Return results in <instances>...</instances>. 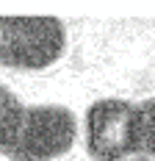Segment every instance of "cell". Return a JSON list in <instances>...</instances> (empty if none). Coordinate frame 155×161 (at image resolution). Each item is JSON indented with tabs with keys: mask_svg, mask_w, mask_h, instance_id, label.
<instances>
[{
	"mask_svg": "<svg viewBox=\"0 0 155 161\" xmlns=\"http://www.w3.org/2000/svg\"><path fill=\"white\" fill-rule=\"evenodd\" d=\"M86 150L94 161H122L139 153L136 103L100 100L86 111Z\"/></svg>",
	"mask_w": 155,
	"mask_h": 161,
	"instance_id": "3",
	"label": "cell"
},
{
	"mask_svg": "<svg viewBox=\"0 0 155 161\" xmlns=\"http://www.w3.org/2000/svg\"><path fill=\"white\" fill-rule=\"evenodd\" d=\"M22 103L11 95V89L0 86V153L6 156L17 139V125H19Z\"/></svg>",
	"mask_w": 155,
	"mask_h": 161,
	"instance_id": "4",
	"label": "cell"
},
{
	"mask_svg": "<svg viewBox=\"0 0 155 161\" xmlns=\"http://www.w3.org/2000/svg\"><path fill=\"white\" fill-rule=\"evenodd\" d=\"M78 122L64 106H22L11 161H53L75 145Z\"/></svg>",
	"mask_w": 155,
	"mask_h": 161,
	"instance_id": "2",
	"label": "cell"
},
{
	"mask_svg": "<svg viewBox=\"0 0 155 161\" xmlns=\"http://www.w3.org/2000/svg\"><path fill=\"white\" fill-rule=\"evenodd\" d=\"M136 130H139V153L155 158V97L136 103Z\"/></svg>",
	"mask_w": 155,
	"mask_h": 161,
	"instance_id": "5",
	"label": "cell"
},
{
	"mask_svg": "<svg viewBox=\"0 0 155 161\" xmlns=\"http://www.w3.org/2000/svg\"><path fill=\"white\" fill-rule=\"evenodd\" d=\"M67 33L56 17H0V67L45 69L61 58Z\"/></svg>",
	"mask_w": 155,
	"mask_h": 161,
	"instance_id": "1",
	"label": "cell"
},
{
	"mask_svg": "<svg viewBox=\"0 0 155 161\" xmlns=\"http://www.w3.org/2000/svg\"><path fill=\"white\" fill-rule=\"evenodd\" d=\"M136 161H150V158H136Z\"/></svg>",
	"mask_w": 155,
	"mask_h": 161,
	"instance_id": "6",
	"label": "cell"
}]
</instances>
